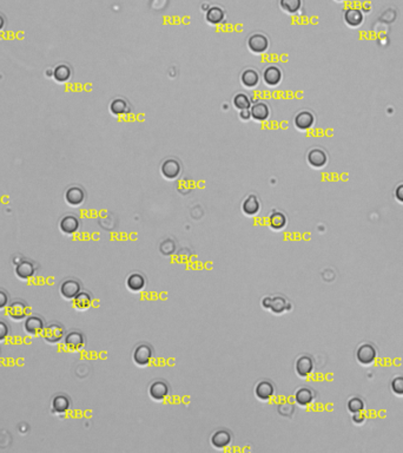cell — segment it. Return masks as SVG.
I'll use <instances>...</instances> for the list:
<instances>
[{
	"mask_svg": "<svg viewBox=\"0 0 403 453\" xmlns=\"http://www.w3.org/2000/svg\"><path fill=\"white\" fill-rule=\"evenodd\" d=\"M377 348L370 342H363L356 348L355 358L356 361L362 366H370L376 361L377 359Z\"/></svg>",
	"mask_w": 403,
	"mask_h": 453,
	"instance_id": "cell-1",
	"label": "cell"
},
{
	"mask_svg": "<svg viewBox=\"0 0 403 453\" xmlns=\"http://www.w3.org/2000/svg\"><path fill=\"white\" fill-rule=\"evenodd\" d=\"M65 327L60 322H51V324L45 326L43 334V339L45 342L51 345L59 344L60 341H63L65 338Z\"/></svg>",
	"mask_w": 403,
	"mask_h": 453,
	"instance_id": "cell-2",
	"label": "cell"
},
{
	"mask_svg": "<svg viewBox=\"0 0 403 453\" xmlns=\"http://www.w3.org/2000/svg\"><path fill=\"white\" fill-rule=\"evenodd\" d=\"M31 314V308L25 301L15 300L6 307V315L13 321H23Z\"/></svg>",
	"mask_w": 403,
	"mask_h": 453,
	"instance_id": "cell-3",
	"label": "cell"
},
{
	"mask_svg": "<svg viewBox=\"0 0 403 453\" xmlns=\"http://www.w3.org/2000/svg\"><path fill=\"white\" fill-rule=\"evenodd\" d=\"M262 306L264 310L271 311L274 314H283L285 312L291 311V304L288 298L283 296H274V297H264L262 301Z\"/></svg>",
	"mask_w": 403,
	"mask_h": 453,
	"instance_id": "cell-4",
	"label": "cell"
},
{
	"mask_svg": "<svg viewBox=\"0 0 403 453\" xmlns=\"http://www.w3.org/2000/svg\"><path fill=\"white\" fill-rule=\"evenodd\" d=\"M132 359L138 367L149 366L153 359V348L147 344H140L134 348Z\"/></svg>",
	"mask_w": 403,
	"mask_h": 453,
	"instance_id": "cell-5",
	"label": "cell"
},
{
	"mask_svg": "<svg viewBox=\"0 0 403 453\" xmlns=\"http://www.w3.org/2000/svg\"><path fill=\"white\" fill-rule=\"evenodd\" d=\"M45 326L46 324H45V320L40 315L30 314L24 321V331L31 336H37L43 333Z\"/></svg>",
	"mask_w": 403,
	"mask_h": 453,
	"instance_id": "cell-6",
	"label": "cell"
},
{
	"mask_svg": "<svg viewBox=\"0 0 403 453\" xmlns=\"http://www.w3.org/2000/svg\"><path fill=\"white\" fill-rule=\"evenodd\" d=\"M64 344L67 351L70 352H80L85 347V336L82 332L72 331L65 334Z\"/></svg>",
	"mask_w": 403,
	"mask_h": 453,
	"instance_id": "cell-7",
	"label": "cell"
},
{
	"mask_svg": "<svg viewBox=\"0 0 403 453\" xmlns=\"http://www.w3.org/2000/svg\"><path fill=\"white\" fill-rule=\"evenodd\" d=\"M269 43L268 37L263 33H254L248 38V47L251 52L261 54L267 52L269 49Z\"/></svg>",
	"mask_w": 403,
	"mask_h": 453,
	"instance_id": "cell-8",
	"label": "cell"
},
{
	"mask_svg": "<svg viewBox=\"0 0 403 453\" xmlns=\"http://www.w3.org/2000/svg\"><path fill=\"white\" fill-rule=\"evenodd\" d=\"M36 272H37V263L26 259L20 261L19 263H17L15 269L16 276L22 281H27L32 279Z\"/></svg>",
	"mask_w": 403,
	"mask_h": 453,
	"instance_id": "cell-9",
	"label": "cell"
},
{
	"mask_svg": "<svg viewBox=\"0 0 403 453\" xmlns=\"http://www.w3.org/2000/svg\"><path fill=\"white\" fill-rule=\"evenodd\" d=\"M59 291L65 300L72 301L82 291L80 282L75 279H66L61 282Z\"/></svg>",
	"mask_w": 403,
	"mask_h": 453,
	"instance_id": "cell-10",
	"label": "cell"
},
{
	"mask_svg": "<svg viewBox=\"0 0 403 453\" xmlns=\"http://www.w3.org/2000/svg\"><path fill=\"white\" fill-rule=\"evenodd\" d=\"M313 360L310 355L303 354L299 356V358L296 360L295 362V370L296 374L302 379H305L311 375V373L313 372Z\"/></svg>",
	"mask_w": 403,
	"mask_h": 453,
	"instance_id": "cell-11",
	"label": "cell"
},
{
	"mask_svg": "<svg viewBox=\"0 0 403 453\" xmlns=\"http://www.w3.org/2000/svg\"><path fill=\"white\" fill-rule=\"evenodd\" d=\"M169 393H170V389L163 380H156L149 387V396L154 401H163L167 399Z\"/></svg>",
	"mask_w": 403,
	"mask_h": 453,
	"instance_id": "cell-12",
	"label": "cell"
},
{
	"mask_svg": "<svg viewBox=\"0 0 403 453\" xmlns=\"http://www.w3.org/2000/svg\"><path fill=\"white\" fill-rule=\"evenodd\" d=\"M210 441H211V445L215 448L224 449L231 445L232 441L231 432H229L228 430H224V428H222V430H217L216 432H213Z\"/></svg>",
	"mask_w": 403,
	"mask_h": 453,
	"instance_id": "cell-13",
	"label": "cell"
},
{
	"mask_svg": "<svg viewBox=\"0 0 403 453\" xmlns=\"http://www.w3.org/2000/svg\"><path fill=\"white\" fill-rule=\"evenodd\" d=\"M306 161L315 169H321L328 163V156L325 150L319 149V147H313L306 155Z\"/></svg>",
	"mask_w": 403,
	"mask_h": 453,
	"instance_id": "cell-14",
	"label": "cell"
},
{
	"mask_svg": "<svg viewBox=\"0 0 403 453\" xmlns=\"http://www.w3.org/2000/svg\"><path fill=\"white\" fill-rule=\"evenodd\" d=\"M283 73L282 70L276 65H270L265 68L263 72V82L268 87H277L281 84Z\"/></svg>",
	"mask_w": 403,
	"mask_h": 453,
	"instance_id": "cell-15",
	"label": "cell"
},
{
	"mask_svg": "<svg viewBox=\"0 0 403 453\" xmlns=\"http://www.w3.org/2000/svg\"><path fill=\"white\" fill-rule=\"evenodd\" d=\"M182 167L177 160L169 159L160 167V173L167 180H176L181 175Z\"/></svg>",
	"mask_w": 403,
	"mask_h": 453,
	"instance_id": "cell-16",
	"label": "cell"
},
{
	"mask_svg": "<svg viewBox=\"0 0 403 453\" xmlns=\"http://www.w3.org/2000/svg\"><path fill=\"white\" fill-rule=\"evenodd\" d=\"M65 201L72 207H79L85 201V191L83 190V188L77 187V185L70 187L65 191Z\"/></svg>",
	"mask_w": 403,
	"mask_h": 453,
	"instance_id": "cell-17",
	"label": "cell"
},
{
	"mask_svg": "<svg viewBox=\"0 0 403 453\" xmlns=\"http://www.w3.org/2000/svg\"><path fill=\"white\" fill-rule=\"evenodd\" d=\"M79 226H80V223H79V219L77 218V216H74V215L64 216V217L61 218L59 222L60 232L66 236H71V235L75 234V233L78 232Z\"/></svg>",
	"mask_w": 403,
	"mask_h": 453,
	"instance_id": "cell-18",
	"label": "cell"
},
{
	"mask_svg": "<svg viewBox=\"0 0 403 453\" xmlns=\"http://www.w3.org/2000/svg\"><path fill=\"white\" fill-rule=\"evenodd\" d=\"M251 118L256 122H265L270 117V108L267 103L256 102L250 106Z\"/></svg>",
	"mask_w": 403,
	"mask_h": 453,
	"instance_id": "cell-19",
	"label": "cell"
},
{
	"mask_svg": "<svg viewBox=\"0 0 403 453\" xmlns=\"http://www.w3.org/2000/svg\"><path fill=\"white\" fill-rule=\"evenodd\" d=\"M255 396L262 401H268L275 396V386L268 380H262L255 387Z\"/></svg>",
	"mask_w": 403,
	"mask_h": 453,
	"instance_id": "cell-20",
	"label": "cell"
},
{
	"mask_svg": "<svg viewBox=\"0 0 403 453\" xmlns=\"http://www.w3.org/2000/svg\"><path fill=\"white\" fill-rule=\"evenodd\" d=\"M313 123H315V117H313L311 112L306 111V110L298 112L294 118L295 126L298 130H301V131H306V130H309L313 125Z\"/></svg>",
	"mask_w": 403,
	"mask_h": 453,
	"instance_id": "cell-21",
	"label": "cell"
},
{
	"mask_svg": "<svg viewBox=\"0 0 403 453\" xmlns=\"http://www.w3.org/2000/svg\"><path fill=\"white\" fill-rule=\"evenodd\" d=\"M71 400L66 394H57L51 403V410L56 414H64L70 410Z\"/></svg>",
	"mask_w": 403,
	"mask_h": 453,
	"instance_id": "cell-22",
	"label": "cell"
},
{
	"mask_svg": "<svg viewBox=\"0 0 403 453\" xmlns=\"http://www.w3.org/2000/svg\"><path fill=\"white\" fill-rule=\"evenodd\" d=\"M315 400V392L309 387H301L296 391L295 401L298 406L308 407Z\"/></svg>",
	"mask_w": 403,
	"mask_h": 453,
	"instance_id": "cell-23",
	"label": "cell"
},
{
	"mask_svg": "<svg viewBox=\"0 0 403 453\" xmlns=\"http://www.w3.org/2000/svg\"><path fill=\"white\" fill-rule=\"evenodd\" d=\"M146 286V281L144 279L142 274L133 273L130 274L129 277L126 279V287L127 289L132 293H139L142 291Z\"/></svg>",
	"mask_w": 403,
	"mask_h": 453,
	"instance_id": "cell-24",
	"label": "cell"
},
{
	"mask_svg": "<svg viewBox=\"0 0 403 453\" xmlns=\"http://www.w3.org/2000/svg\"><path fill=\"white\" fill-rule=\"evenodd\" d=\"M260 81H261L260 73H258L255 68H247V70H244L242 72V74H240V83H242V85H244L246 88L249 89L256 88L257 85L260 84Z\"/></svg>",
	"mask_w": 403,
	"mask_h": 453,
	"instance_id": "cell-25",
	"label": "cell"
},
{
	"mask_svg": "<svg viewBox=\"0 0 403 453\" xmlns=\"http://www.w3.org/2000/svg\"><path fill=\"white\" fill-rule=\"evenodd\" d=\"M205 19L211 25H219L225 19V12L220 6H210L205 12Z\"/></svg>",
	"mask_w": 403,
	"mask_h": 453,
	"instance_id": "cell-26",
	"label": "cell"
},
{
	"mask_svg": "<svg viewBox=\"0 0 403 453\" xmlns=\"http://www.w3.org/2000/svg\"><path fill=\"white\" fill-rule=\"evenodd\" d=\"M242 210L247 216H255L261 210V203L257 196L249 195L242 203Z\"/></svg>",
	"mask_w": 403,
	"mask_h": 453,
	"instance_id": "cell-27",
	"label": "cell"
},
{
	"mask_svg": "<svg viewBox=\"0 0 403 453\" xmlns=\"http://www.w3.org/2000/svg\"><path fill=\"white\" fill-rule=\"evenodd\" d=\"M92 305V296L86 291H80L73 300H72V306L75 311L85 312L88 311Z\"/></svg>",
	"mask_w": 403,
	"mask_h": 453,
	"instance_id": "cell-28",
	"label": "cell"
},
{
	"mask_svg": "<svg viewBox=\"0 0 403 453\" xmlns=\"http://www.w3.org/2000/svg\"><path fill=\"white\" fill-rule=\"evenodd\" d=\"M344 22L350 27H358L363 23V15L357 9H348L344 12Z\"/></svg>",
	"mask_w": 403,
	"mask_h": 453,
	"instance_id": "cell-29",
	"label": "cell"
},
{
	"mask_svg": "<svg viewBox=\"0 0 403 453\" xmlns=\"http://www.w3.org/2000/svg\"><path fill=\"white\" fill-rule=\"evenodd\" d=\"M269 225L274 231H281L287 225V216H285L282 211H273L269 215Z\"/></svg>",
	"mask_w": 403,
	"mask_h": 453,
	"instance_id": "cell-30",
	"label": "cell"
},
{
	"mask_svg": "<svg viewBox=\"0 0 403 453\" xmlns=\"http://www.w3.org/2000/svg\"><path fill=\"white\" fill-rule=\"evenodd\" d=\"M110 111L115 116H122L130 113V105L124 98H115L110 104Z\"/></svg>",
	"mask_w": 403,
	"mask_h": 453,
	"instance_id": "cell-31",
	"label": "cell"
},
{
	"mask_svg": "<svg viewBox=\"0 0 403 453\" xmlns=\"http://www.w3.org/2000/svg\"><path fill=\"white\" fill-rule=\"evenodd\" d=\"M71 68L67 65L61 64L53 70V78L58 83H66V82L71 78Z\"/></svg>",
	"mask_w": 403,
	"mask_h": 453,
	"instance_id": "cell-32",
	"label": "cell"
},
{
	"mask_svg": "<svg viewBox=\"0 0 403 453\" xmlns=\"http://www.w3.org/2000/svg\"><path fill=\"white\" fill-rule=\"evenodd\" d=\"M280 8L289 15H295L302 8V0H280Z\"/></svg>",
	"mask_w": 403,
	"mask_h": 453,
	"instance_id": "cell-33",
	"label": "cell"
},
{
	"mask_svg": "<svg viewBox=\"0 0 403 453\" xmlns=\"http://www.w3.org/2000/svg\"><path fill=\"white\" fill-rule=\"evenodd\" d=\"M232 104L236 109L246 110V109H250V106L253 103H251V99L249 96H248L247 94H244V92H239V94L235 95V97H233Z\"/></svg>",
	"mask_w": 403,
	"mask_h": 453,
	"instance_id": "cell-34",
	"label": "cell"
},
{
	"mask_svg": "<svg viewBox=\"0 0 403 453\" xmlns=\"http://www.w3.org/2000/svg\"><path fill=\"white\" fill-rule=\"evenodd\" d=\"M347 407H348V411L353 414V413H357V412H363L364 408H366V404H364L362 398L351 397L350 399L348 400Z\"/></svg>",
	"mask_w": 403,
	"mask_h": 453,
	"instance_id": "cell-35",
	"label": "cell"
},
{
	"mask_svg": "<svg viewBox=\"0 0 403 453\" xmlns=\"http://www.w3.org/2000/svg\"><path fill=\"white\" fill-rule=\"evenodd\" d=\"M390 391L396 397H403V375H395L390 382Z\"/></svg>",
	"mask_w": 403,
	"mask_h": 453,
	"instance_id": "cell-36",
	"label": "cell"
},
{
	"mask_svg": "<svg viewBox=\"0 0 403 453\" xmlns=\"http://www.w3.org/2000/svg\"><path fill=\"white\" fill-rule=\"evenodd\" d=\"M366 420H367V417L363 412H357V413L351 414V421H353V424L357 425V426L363 425L364 423H366Z\"/></svg>",
	"mask_w": 403,
	"mask_h": 453,
	"instance_id": "cell-37",
	"label": "cell"
},
{
	"mask_svg": "<svg viewBox=\"0 0 403 453\" xmlns=\"http://www.w3.org/2000/svg\"><path fill=\"white\" fill-rule=\"evenodd\" d=\"M9 304H10V296L8 291L4 289H0V311L6 310Z\"/></svg>",
	"mask_w": 403,
	"mask_h": 453,
	"instance_id": "cell-38",
	"label": "cell"
},
{
	"mask_svg": "<svg viewBox=\"0 0 403 453\" xmlns=\"http://www.w3.org/2000/svg\"><path fill=\"white\" fill-rule=\"evenodd\" d=\"M10 334V327L5 321L0 320V342L5 341Z\"/></svg>",
	"mask_w": 403,
	"mask_h": 453,
	"instance_id": "cell-39",
	"label": "cell"
},
{
	"mask_svg": "<svg viewBox=\"0 0 403 453\" xmlns=\"http://www.w3.org/2000/svg\"><path fill=\"white\" fill-rule=\"evenodd\" d=\"M239 118L242 119V121H244V122L250 121V119H251V112H250V109L239 110Z\"/></svg>",
	"mask_w": 403,
	"mask_h": 453,
	"instance_id": "cell-40",
	"label": "cell"
},
{
	"mask_svg": "<svg viewBox=\"0 0 403 453\" xmlns=\"http://www.w3.org/2000/svg\"><path fill=\"white\" fill-rule=\"evenodd\" d=\"M394 194H395L396 200H397L398 202H402L403 203V184H399L396 187Z\"/></svg>",
	"mask_w": 403,
	"mask_h": 453,
	"instance_id": "cell-41",
	"label": "cell"
},
{
	"mask_svg": "<svg viewBox=\"0 0 403 453\" xmlns=\"http://www.w3.org/2000/svg\"><path fill=\"white\" fill-rule=\"evenodd\" d=\"M4 26H5V18L0 15V31L4 29Z\"/></svg>",
	"mask_w": 403,
	"mask_h": 453,
	"instance_id": "cell-42",
	"label": "cell"
},
{
	"mask_svg": "<svg viewBox=\"0 0 403 453\" xmlns=\"http://www.w3.org/2000/svg\"><path fill=\"white\" fill-rule=\"evenodd\" d=\"M337 2H343V0H337Z\"/></svg>",
	"mask_w": 403,
	"mask_h": 453,
	"instance_id": "cell-43",
	"label": "cell"
}]
</instances>
